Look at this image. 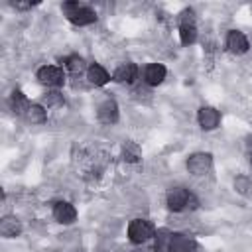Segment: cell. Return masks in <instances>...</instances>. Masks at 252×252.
I'll use <instances>...</instances> for the list:
<instances>
[{
    "label": "cell",
    "mask_w": 252,
    "mask_h": 252,
    "mask_svg": "<svg viewBox=\"0 0 252 252\" xmlns=\"http://www.w3.org/2000/svg\"><path fill=\"white\" fill-rule=\"evenodd\" d=\"M65 67L71 71V73H81V71H85V61H83V57H79V55H71V57H67L65 61Z\"/></svg>",
    "instance_id": "obj_18"
},
{
    "label": "cell",
    "mask_w": 252,
    "mask_h": 252,
    "mask_svg": "<svg viewBox=\"0 0 252 252\" xmlns=\"http://www.w3.org/2000/svg\"><path fill=\"white\" fill-rule=\"evenodd\" d=\"M63 12L69 18L71 24L75 26H89L93 22H96V14L94 10H91L89 6L81 4V2H63Z\"/></svg>",
    "instance_id": "obj_1"
},
{
    "label": "cell",
    "mask_w": 252,
    "mask_h": 252,
    "mask_svg": "<svg viewBox=\"0 0 252 252\" xmlns=\"http://www.w3.org/2000/svg\"><path fill=\"white\" fill-rule=\"evenodd\" d=\"M87 79H89V83H91V85H94V87H102V85H106V83H108L110 75H108V71H106L102 65L93 63V65L87 69Z\"/></svg>",
    "instance_id": "obj_14"
},
{
    "label": "cell",
    "mask_w": 252,
    "mask_h": 252,
    "mask_svg": "<svg viewBox=\"0 0 252 252\" xmlns=\"http://www.w3.org/2000/svg\"><path fill=\"white\" fill-rule=\"evenodd\" d=\"M154 234H156V228H154V224H152L150 220H146V219H134V220H130V224H128V238H130L134 244H144V242H148Z\"/></svg>",
    "instance_id": "obj_3"
},
{
    "label": "cell",
    "mask_w": 252,
    "mask_h": 252,
    "mask_svg": "<svg viewBox=\"0 0 252 252\" xmlns=\"http://www.w3.org/2000/svg\"><path fill=\"white\" fill-rule=\"evenodd\" d=\"M26 118L32 124H43L45 118H47V112H45V108L41 104H32L28 108V112H26Z\"/></svg>",
    "instance_id": "obj_17"
},
{
    "label": "cell",
    "mask_w": 252,
    "mask_h": 252,
    "mask_svg": "<svg viewBox=\"0 0 252 252\" xmlns=\"http://www.w3.org/2000/svg\"><path fill=\"white\" fill-rule=\"evenodd\" d=\"M136 75H138V67H136V63L126 61V63H120V65L114 69L112 79H114L116 83H132V81L136 79Z\"/></svg>",
    "instance_id": "obj_12"
},
{
    "label": "cell",
    "mask_w": 252,
    "mask_h": 252,
    "mask_svg": "<svg viewBox=\"0 0 252 252\" xmlns=\"http://www.w3.org/2000/svg\"><path fill=\"white\" fill-rule=\"evenodd\" d=\"M37 79L41 85L45 87H61L63 81H65V75L59 67L55 65H43L39 71H37Z\"/></svg>",
    "instance_id": "obj_6"
},
{
    "label": "cell",
    "mask_w": 252,
    "mask_h": 252,
    "mask_svg": "<svg viewBox=\"0 0 252 252\" xmlns=\"http://www.w3.org/2000/svg\"><path fill=\"white\" fill-rule=\"evenodd\" d=\"M234 189L240 193V195H250L252 191V181L246 177V175H238L234 179Z\"/></svg>",
    "instance_id": "obj_19"
},
{
    "label": "cell",
    "mask_w": 252,
    "mask_h": 252,
    "mask_svg": "<svg viewBox=\"0 0 252 252\" xmlns=\"http://www.w3.org/2000/svg\"><path fill=\"white\" fill-rule=\"evenodd\" d=\"M226 47H228L232 53L242 55V53L248 51L250 45H248V39H246V35H244L242 32H238V30H230L228 35H226Z\"/></svg>",
    "instance_id": "obj_11"
},
{
    "label": "cell",
    "mask_w": 252,
    "mask_h": 252,
    "mask_svg": "<svg viewBox=\"0 0 252 252\" xmlns=\"http://www.w3.org/2000/svg\"><path fill=\"white\" fill-rule=\"evenodd\" d=\"M250 163H252V154H250Z\"/></svg>",
    "instance_id": "obj_25"
},
{
    "label": "cell",
    "mask_w": 252,
    "mask_h": 252,
    "mask_svg": "<svg viewBox=\"0 0 252 252\" xmlns=\"http://www.w3.org/2000/svg\"><path fill=\"white\" fill-rule=\"evenodd\" d=\"M197 120H199V126L203 130H215L220 122V114L213 106H201L197 112Z\"/></svg>",
    "instance_id": "obj_8"
},
{
    "label": "cell",
    "mask_w": 252,
    "mask_h": 252,
    "mask_svg": "<svg viewBox=\"0 0 252 252\" xmlns=\"http://www.w3.org/2000/svg\"><path fill=\"white\" fill-rule=\"evenodd\" d=\"M53 217H55V220L61 222V224H71V222L77 219V211H75V207H73L71 203L59 201V203L53 205Z\"/></svg>",
    "instance_id": "obj_10"
},
{
    "label": "cell",
    "mask_w": 252,
    "mask_h": 252,
    "mask_svg": "<svg viewBox=\"0 0 252 252\" xmlns=\"http://www.w3.org/2000/svg\"><path fill=\"white\" fill-rule=\"evenodd\" d=\"M165 201H167L169 211H175V213H181V211H185V209H195V207H197L195 195H193L191 191L183 189V187H173V189H169Z\"/></svg>",
    "instance_id": "obj_2"
},
{
    "label": "cell",
    "mask_w": 252,
    "mask_h": 252,
    "mask_svg": "<svg viewBox=\"0 0 252 252\" xmlns=\"http://www.w3.org/2000/svg\"><path fill=\"white\" fill-rule=\"evenodd\" d=\"M43 100H45V104H47V106H55V104H63V94H61V93H47Z\"/></svg>",
    "instance_id": "obj_22"
},
{
    "label": "cell",
    "mask_w": 252,
    "mask_h": 252,
    "mask_svg": "<svg viewBox=\"0 0 252 252\" xmlns=\"http://www.w3.org/2000/svg\"><path fill=\"white\" fill-rule=\"evenodd\" d=\"M195 250H197V242L191 236L183 232H171L167 252H195Z\"/></svg>",
    "instance_id": "obj_7"
},
{
    "label": "cell",
    "mask_w": 252,
    "mask_h": 252,
    "mask_svg": "<svg viewBox=\"0 0 252 252\" xmlns=\"http://www.w3.org/2000/svg\"><path fill=\"white\" fill-rule=\"evenodd\" d=\"M124 158H126L128 161H136V159L140 158V150H138V146L128 142V144L124 146Z\"/></svg>",
    "instance_id": "obj_21"
},
{
    "label": "cell",
    "mask_w": 252,
    "mask_h": 252,
    "mask_svg": "<svg viewBox=\"0 0 252 252\" xmlns=\"http://www.w3.org/2000/svg\"><path fill=\"white\" fill-rule=\"evenodd\" d=\"M211 167H213V156L211 154L197 152V154L189 156V159H187V169L193 175H205Z\"/></svg>",
    "instance_id": "obj_5"
},
{
    "label": "cell",
    "mask_w": 252,
    "mask_h": 252,
    "mask_svg": "<svg viewBox=\"0 0 252 252\" xmlns=\"http://www.w3.org/2000/svg\"><path fill=\"white\" fill-rule=\"evenodd\" d=\"M181 26H179V37L183 45H191L197 39V28H195V18H193V10H185L181 14Z\"/></svg>",
    "instance_id": "obj_4"
},
{
    "label": "cell",
    "mask_w": 252,
    "mask_h": 252,
    "mask_svg": "<svg viewBox=\"0 0 252 252\" xmlns=\"http://www.w3.org/2000/svg\"><path fill=\"white\" fill-rule=\"evenodd\" d=\"M12 6L18 8V10H28V8H32L33 4H32V2H12Z\"/></svg>",
    "instance_id": "obj_23"
},
{
    "label": "cell",
    "mask_w": 252,
    "mask_h": 252,
    "mask_svg": "<svg viewBox=\"0 0 252 252\" xmlns=\"http://www.w3.org/2000/svg\"><path fill=\"white\" fill-rule=\"evenodd\" d=\"M20 230H22V224L16 217H4L0 220V234L4 238H14L20 234Z\"/></svg>",
    "instance_id": "obj_15"
},
{
    "label": "cell",
    "mask_w": 252,
    "mask_h": 252,
    "mask_svg": "<svg viewBox=\"0 0 252 252\" xmlns=\"http://www.w3.org/2000/svg\"><path fill=\"white\" fill-rule=\"evenodd\" d=\"M96 118L102 122V124H114L118 120V104L112 100V98H106L98 104L96 108Z\"/></svg>",
    "instance_id": "obj_9"
},
{
    "label": "cell",
    "mask_w": 252,
    "mask_h": 252,
    "mask_svg": "<svg viewBox=\"0 0 252 252\" xmlns=\"http://www.w3.org/2000/svg\"><path fill=\"white\" fill-rule=\"evenodd\" d=\"M244 148L248 150V154H252V134H248V136L244 138Z\"/></svg>",
    "instance_id": "obj_24"
},
{
    "label": "cell",
    "mask_w": 252,
    "mask_h": 252,
    "mask_svg": "<svg viewBox=\"0 0 252 252\" xmlns=\"http://www.w3.org/2000/svg\"><path fill=\"white\" fill-rule=\"evenodd\" d=\"M169 238H171V232L158 230V234H156V250L158 252H165L167 246H169Z\"/></svg>",
    "instance_id": "obj_20"
},
{
    "label": "cell",
    "mask_w": 252,
    "mask_h": 252,
    "mask_svg": "<svg viewBox=\"0 0 252 252\" xmlns=\"http://www.w3.org/2000/svg\"><path fill=\"white\" fill-rule=\"evenodd\" d=\"M165 75H167V71H165V67L161 63H150L144 69V79H146V83L150 87H158L159 83H163Z\"/></svg>",
    "instance_id": "obj_13"
},
{
    "label": "cell",
    "mask_w": 252,
    "mask_h": 252,
    "mask_svg": "<svg viewBox=\"0 0 252 252\" xmlns=\"http://www.w3.org/2000/svg\"><path fill=\"white\" fill-rule=\"evenodd\" d=\"M10 106H12V110H14L16 114H24V116H26V112H28V108H30L32 104L28 102V98H26V94H24L22 91H14L12 96H10Z\"/></svg>",
    "instance_id": "obj_16"
}]
</instances>
